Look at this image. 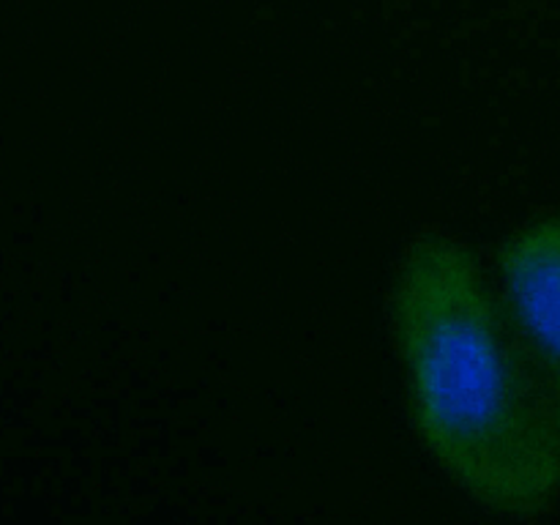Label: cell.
Masks as SVG:
<instances>
[{"label":"cell","mask_w":560,"mask_h":525,"mask_svg":"<svg viewBox=\"0 0 560 525\" xmlns=\"http://www.w3.org/2000/svg\"><path fill=\"white\" fill-rule=\"evenodd\" d=\"M394 328L416 427L481 506L528 517L560 490V435L512 320L474 257L443 235L408 249Z\"/></svg>","instance_id":"1"},{"label":"cell","mask_w":560,"mask_h":525,"mask_svg":"<svg viewBox=\"0 0 560 525\" xmlns=\"http://www.w3.org/2000/svg\"><path fill=\"white\" fill-rule=\"evenodd\" d=\"M501 277L509 320L560 435V217L525 224L506 241Z\"/></svg>","instance_id":"2"}]
</instances>
